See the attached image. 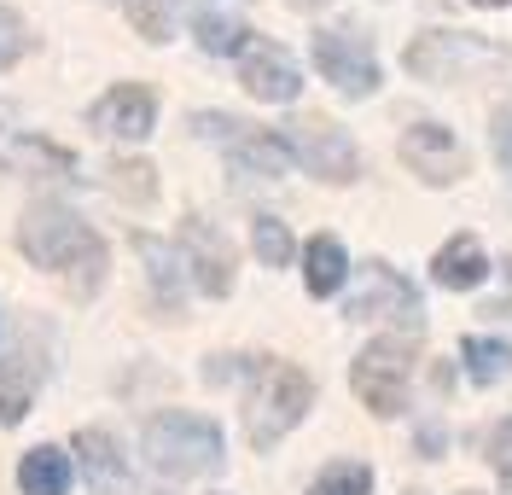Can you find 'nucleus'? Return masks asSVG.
<instances>
[{
	"instance_id": "nucleus-1",
	"label": "nucleus",
	"mask_w": 512,
	"mask_h": 495,
	"mask_svg": "<svg viewBox=\"0 0 512 495\" xmlns=\"http://www.w3.org/2000/svg\"><path fill=\"white\" fill-rule=\"evenodd\" d=\"M18 251L41 268H64L70 297H94L105 280V245L94 228H82L64 204H35L18 222Z\"/></svg>"
},
{
	"instance_id": "nucleus-2",
	"label": "nucleus",
	"mask_w": 512,
	"mask_h": 495,
	"mask_svg": "<svg viewBox=\"0 0 512 495\" xmlns=\"http://www.w3.org/2000/svg\"><path fill=\"white\" fill-rule=\"evenodd\" d=\"M251 396H245V431H251L256 449H274L315 402L309 373L291 362H251Z\"/></svg>"
},
{
	"instance_id": "nucleus-3",
	"label": "nucleus",
	"mask_w": 512,
	"mask_h": 495,
	"mask_svg": "<svg viewBox=\"0 0 512 495\" xmlns=\"http://www.w3.org/2000/svg\"><path fill=\"white\" fill-rule=\"evenodd\" d=\"M146 461L163 478H210L222 472V431L210 426L204 414H152L146 420Z\"/></svg>"
},
{
	"instance_id": "nucleus-4",
	"label": "nucleus",
	"mask_w": 512,
	"mask_h": 495,
	"mask_svg": "<svg viewBox=\"0 0 512 495\" xmlns=\"http://www.w3.org/2000/svg\"><path fill=\"white\" fill-rule=\"evenodd\" d=\"M408 70L425 82H495L512 70V53L483 35L425 30L419 41H408Z\"/></svg>"
},
{
	"instance_id": "nucleus-5",
	"label": "nucleus",
	"mask_w": 512,
	"mask_h": 495,
	"mask_svg": "<svg viewBox=\"0 0 512 495\" xmlns=\"http://www.w3.org/2000/svg\"><path fill=\"white\" fill-rule=\"evenodd\" d=\"M408 373H414V344L408 338H379V344H367L350 367V385L355 396L367 402V414H379V420H396L402 408H408Z\"/></svg>"
},
{
	"instance_id": "nucleus-6",
	"label": "nucleus",
	"mask_w": 512,
	"mask_h": 495,
	"mask_svg": "<svg viewBox=\"0 0 512 495\" xmlns=\"http://www.w3.org/2000/svg\"><path fill=\"white\" fill-rule=\"evenodd\" d=\"M192 129L204 134V140H222L239 175H262V181H274V175H286L291 169L286 134H274V129H251V123H239V117H216V111H198Z\"/></svg>"
},
{
	"instance_id": "nucleus-7",
	"label": "nucleus",
	"mask_w": 512,
	"mask_h": 495,
	"mask_svg": "<svg viewBox=\"0 0 512 495\" xmlns=\"http://www.w3.org/2000/svg\"><path fill=\"white\" fill-rule=\"evenodd\" d=\"M286 146L297 164H309L320 181H355L361 175V152H355V140L338 123H326V117H297L286 129Z\"/></svg>"
},
{
	"instance_id": "nucleus-8",
	"label": "nucleus",
	"mask_w": 512,
	"mask_h": 495,
	"mask_svg": "<svg viewBox=\"0 0 512 495\" xmlns=\"http://www.w3.org/2000/svg\"><path fill=\"white\" fill-rule=\"evenodd\" d=\"M315 65L338 94H350V99H367L379 88V59H373V47L355 30H320L315 35Z\"/></svg>"
},
{
	"instance_id": "nucleus-9",
	"label": "nucleus",
	"mask_w": 512,
	"mask_h": 495,
	"mask_svg": "<svg viewBox=\"0 0 512 495\" xmlns=\"http://www.w3.org/2000/svg\"><path fill=\"white\" fill-rule=\"evenodd\" d=\"M350 321H396V327L414 332L419 315V292L396 274L390 263H367L361 268V292L350 297Z\"/></svg>"
},
{
	"instance_id": "nucleus-10",
	"label": "nucleus",
	"mask_w": 512,
	"mask_h": 495,
	"mask_svg": "<svg viewBox=\"0 0 512 495\" xmlns=\"http://www.w3.org/2000/svg\"><path fill=\"white\" fill-rule=\"evenodd\" d=\"M402 164L414 169V175H425L431 187H448V181L466 175V146L443 123H414V129L402 134Z\"/></svg>"
},
{
	"instance_id": "nucleus-11",
	"label": "nucleus",
	"mask_w": 512,
	"mask_h": 495,
	"mask_svg": "<svg viewBox=\"0 0 512 495\" xmlns=\"http://www.w3.org/2000/svg\"><path fill=\"white\" fill-rule=\"evenodd\" d=\"M239 82H245L251 99H268V105H286V99H297V88H303L291 53L280 41H262V35H251V47L239 53Z\"/></svg>"
},
{
	"instance_id": "nucleus-12",
	"label": "nucleus",
	"mask_w": 512,
	"mask_h": 495,
	"mask_svg": "<svg viewBox=\"0 0 512 495\" xmlns=\"http://www.w3.org/2000/svg\"><path fill=\"white\" fill-rule=\"evenodd\" d=\"M181 251H187V268H192V280H198V292L227 297V286H233V245L204 216L181 222Z\"/></svg>"
},
{
	"instance_id": "nucleus-13",
	"label": "nucleus",
	"mask_w": 512,
	"mask_h": 495,
	"mask_svg": "<svg viewBox=\"0 0 512 495\" xmlns=\"http://www.w3.org/2000/svg\"><path fill=\"white\" fill-rule=\"evenodd\" d=\"M88 123H94L99 134H111V140H146L152 123H158V94L140 88V82H123V88H111V94L88 111Z\"/></svg>"
},
{
	"instance_id": "nucleus-14",
	"label": "nucleus",
	"mask_w": 512,
	"mask_h": 495,
	"mask_svg": "<svg viewBox=\"0 0 512 495\" xmlns=\"http://www.w3.org/2000/svg\"><path fill=\"white\" fill-rule=\"evenodd\" d=\"M431 274H437V286H448V292H472V286H483V274H489V257H483V245L472 233H454L443 251L431 257Z\"/></svg>"
},
{
	"instance_id": "nucleus-15",
	"label": "nucleus",
	"mask_w": 512,
	"mask_h": 495,
	"mask_svg": "<svg viewBox=\"0 0 512 495\" xmlns=\"http://www.w3.org/2000/svg\"><path fill=\"white\" fill-rule=\"evenodd\" d=\"M76 455H82V472L99 495H123L128 490V461L117 455V443L105 431H76Z\"/></svg>"
},
{
	"instance_id": "nucleus-16",
	"label": "nucleus",
	"mask_w": 512,
	"mask_h": 495,
	"mask_svg": "<svg viewBox=\"0 0 512 495\" xmlns=\"http://www.w3.org/2000/svg\"><path fill=\"white\" fill-rule=\"evenodd\" d=\"M70 478H76V466H70V455L53 449V443H41V449H30V455L18 461V490L24 495H64Z\"/></svg>"
},
{
	"instance_id": "nucleus-17",
	"label": "nucleus",
	"mask_w": 512,
	"mask_h": 495,
	"mask_svg": "<svg viewBox=\"0 0 512 495\" xmlns=\"http://www.w3.org/2000/svg\"><path fill=\"white\" fill-rule=\"evenodd\" d=\"M344 274H350L344 245H338L332 233H315L309 251H303V286H309V297H332L338 286H344Z\"/></svg>"
},
{
	"instance_id": "nucleus-18",
	"label": "nucleus",
	"mask_w": 512,
	"mask_h": 495,
	"mask_svg": "<svg viewBox=\"0 0 512 495\" xmlns=\"http://www.w3.org/2000/svg\"><path fill=\"white\" fill-rule=\"evenodd\" d=\"M134 251L146 257L158 309H181V257H175V245H163V239H152V233H134Z\"/></svg>"
},
{
	"instance_id": "nucleus-19",
	"label": "nucleus",
	"mask_w": 512,
	"mask_h": 495,
	"mask_svg": "<svg viewBox=\"0 0 512 495\" xmlns=\"http://www.w3.org/2000/svg\"><path fill=\"white\" fill-rule=\"evenodd\" d=\"M460 356H466L472 385H495V379H507L512 373V344H501V338H466Z\"/></svg>"
},
{
	"instance_id": "nucleus-20",
	"label": "nucleus",
	"mask_w": 512,
	"mask_h": 495,
	"mask_svg": "<svg viewBox=\"0 0 512 495\" xmlns=\"http://www.w3.org/2000/svg\"><path fill=\"white\" fill-rule=\"evenodd\" d=\"M105 187L123 198V204H152L158 198V169L140 164V158H117V164L105 169Z\"/></svg>"
},
{
	"instance_id": "nucleus-21",
	"label": "nucleus",
	"mask_w": 512,
	"mask_h": 495,
	"mask_svg": "<svg viewBox=\"0 0 512 495\" xmlns=\"http://www.w3.org/2000/svg\"><path fill=\"white\" fill-rule=\"evenodd\" d=\"M198 47L204 53H245L251 47V30L239 24V18H222V12H198Z\"/></svg>"
},
{
	"instance_id": "nucleus-22",
	"label": "nucleus",
	"mask_w": 512,
	"mask_h": 495,
	"mask_svg": "<svg viewBox=\"0 0 512 495\" xmlns=\"http://www.w3.org/2000/svg\"><path fill=\"white\" fill-rule=\"evenodd\" d=\"M309 495H373V466H361V461H332V466L315 478V484H309Z\"/></svg>"
},
{
	"instance_id": "nucleus-23",
	"label": "nucleus",
	"mask_w": 512,
	"mask_h": 495,
	"mask_svg": "<svg viewBox=\"0 0 512 495\" xmlns=\"http://www.w3.org/2000/svg\"><path fill=\"white\" fill-rule=\"evenodd\" d=\"M175 12H181V0H128V24L146 41H169L175 35Z\"/></svg>"
},
{
	"instance_id": "nucleus-24",
	"label": "nucleus",
	"mask_w": 512,
	"mask_h": 495,
	"mask_svg": "<svg viewBox=\"0 0 512 495\" xmlns=\"http://www.w3.org/2000/svg\"><path fill=\"white\" fill-rule=\"evenodd\" d=\"M6 164L12 169H47V175H76V158L59 152V146H47V140H18V146L6 152Z\"/></svg>"
},
{
	"instance_id": "nucleus-25",
	"label": "nucleus",
	"mask_w": 512,
	"mask_h": 495,
	"mask_svg": "<svg viewBox=\"0 0 512 495\" xmlns=\"http://www.w3.org/2000/svg\"><path fill=\"white\" fill-rule=\"evenodd\" d=\"M251 245H256V257H262L268 268H286L291 251H297V245H291V228H286V222H274V216H256Z\"/></svg>"
},
{
	"instance_id": "nucleus-26",
	"label": "nucleus",
	"mask_w": 512,
	"mask_h": 495,
	"mask_svg": "<svg viewBox=\"0 0 512 495\" xmlns=\"http://www.w3.org/2000/svg\"><path fill=\"white\" fill-rule=\"evenodd\" d=\"M24 53H30V24H24L12 6H0V70L18 65Z\"/></svg>"
},
{
	"instance_id": "nucleus-27",
	"label": "nucleus",
	"mask_w": 512,
	"mask_h": 495,
	"mask_svg": "<svg viewBox=\"0 0 512 495\" xmlns=\"http://www.w3.org/2000/svg\"><path fill=\"white\" fill-rule=\"evenodd\" d=\"M489 466H495L501 490H512V414L495 420V431H489Z\"/></svg>"
},
{
	"instance_id": "nucleus-28",
	"label": "nucleus",
	"mask_w": 512,
	"mask_h": 495,
	"mask_svg": "<svg viewBox=\"0 0 512 495\" xmlns=\"http://www.w3.org/2000/svg\"><path fill=\"white\" fill-rule=\"evenodd\" d=\"M495 158H501L507 175H512V111H495Z\"/></svg>"
},
{
	"instance_id": "nucleus-29",
	"label": "nucleus",
	"mask_w": 512,
	"mask_h": 495,
	"mask_svg": "<svg viewBox=\"0 0 512 495\" xmlns=\"http://www.w3.org/2000/svg\"><path fill=\"white\" fill-rule=\"evenodd\" d=\"M18 420H24V391L0 396V426H18Z\"/></svg>"
},
{
	"instance_id": "nucleus-30",
	"label": "nucleus",
	"mask_w": 512,
	"mask_h": 495,
	"mask_svg": "<svg viewBox=\"0 0 512 495\" xmlns=\"http://www.w3.org/2000/svg\"><path fill=\"white\" fill-rule=\"evenodd\" d=\"M291 6H297V12H315V6H326V0H291Z\"/></svg>"
},
{
	"instance_id": "nucleus-31",
	"label": "nucleus",
	"mask_w": 512,
	"mask_h": 495,
	"mask_svg": "<svg viewBox=\"0 0 512 495\" xmlns=\"http://www.w3.org/2000/svg\"><path fill=\"white\" fill-rule=\"evenodd\" d=\"M472 6H507V0H472Z\"/></svg>"
},
{
	"instance_id": "nucleus-32",
	"label": "nucleus",
	"mask_w": 512,
	"mask_h": 495,
	"mask_svg": "<svg viewBox=\"0 0 512 495\" xmlns=\"http://www.w3.org/2000/svg\"><path fill=\"white\" fill-rule=\"evenodd\" d=\"M460 495H478V490H460Z\"/></svg>"
},
{
	"instance_id": "nucleus-33",
	"label": "nucleus",
	"mask_w": 512,
	"mask_h": 495,
	"mask_svg": "<svg viewBox=\"0 0 512 495\" xmlns=\"http://www.w3.org/2000/svg\"><path fill=\"white\" fill-rule=\"evenodd\" d=\"M507 274H512V257H507Z\"/></svg>"
},
{
	"instance_id": "nucleus-34",
	"label": "nucleus",
	"mask_w": 512,
	"mask_h": 495,
	"mask_svg": "<svg viewBox=\"0 0 512 495\" xmlns=\"http://www.w3.org/2000/svg\"><path fill=\"white\" fill-rule=\"evenodd\" d=\"M408 495H419V490H408Z\"/></svg>"
}]
</instances>
